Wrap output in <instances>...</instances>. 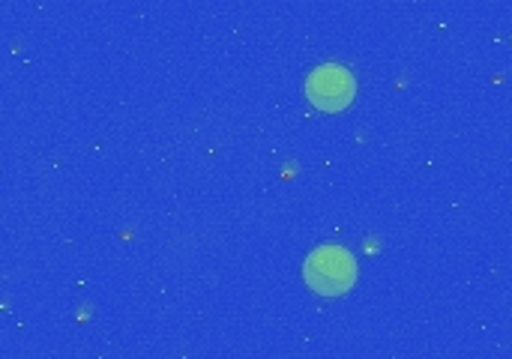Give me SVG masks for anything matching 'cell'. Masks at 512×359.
I'll use <instances>...</instances> for the list:
<instances>
[{"label": "cell", "instance_id": "obj_1", "mask_svg": "<svg viewBox=\"0 0 512 359\" xmlns=\"http://www.w3.org/2000/svg\"><path fill=\"white\" fill-rule=\"evenodd\" d=\"M306 285L321 297H342L357 282V261L342 246H321L303 267Z\"/></svg>", "mask_w": 512, "mask_h": 359}, {"label": "cell", "instance_id": "obj_2", "mask_svg": "<svg viewBox=\"0 0 512 359\" xmlns=\"http://www.w3.org/2000/svg\"><path fill=\"white\" fill-rule=\"evenodd\" d=\"M306 96L318 111H345L357 96V81L345 66L324 63L309 75Z\"/></svg>", "mask_w": 512, "mask_h": 359}]
</instances>
